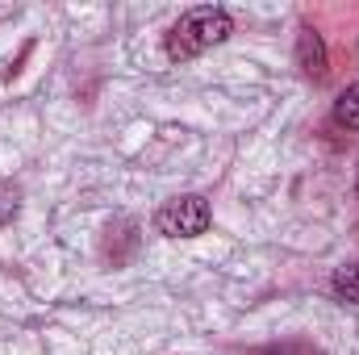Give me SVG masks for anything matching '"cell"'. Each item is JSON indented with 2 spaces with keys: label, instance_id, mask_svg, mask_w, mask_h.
<instances>
[{
  "label": "cell",
  "instance_id": "5",
  "mask_svg": "<svg viewBox=\"0 0 359 355\" xmlns=\"http://www.w3.org/2000/svg\"><path fill=\"white\" fill-rule=\"evenodd\" d=\"M334 117H339L343 126L359 130V84H351V88H347L343 96H339V100H334Z\"/></svg>",
  "mask_w": 359,
  "mask_h": 355
},
{
  "label": "cell",
  "instance_id": "3",
  "mask_svg": "<svg viewBox=\"0 0 359 355\" xmlns=\"http://www.w3.org/2000/svg\"><path fill=\"white\" fill-rule=\"evenodd\" d=\"M297 59H301V67L309 72V76H326V46H322V38L305 25L301 29V38H297Z\"/></svg>",
  "mask_w": 359,
  "mask_h": 355
},
{
  "label": "cell",
  "instance_id": "7",
  "mask_svg": "<svg viewBox=\"0 0 359 355\" xmlns=\"http://www.w3.org/2000/svg\"><path fill=\"white\" fill-rule=\"evenodd\" d=\"M17 213V201H8V196H0V222H8Z\"/></svg>",
  "mask_w": 359,
  "mask_h": 355
},
{
  "label": "cell",
  "instance_id": "4",
  "mask_svg": "<svg viewBox=\"0 0 359 355\" xmlns=\"http://www.w3.org/2000/svg\"><path fill=\"white\" fill-rule=\"evenodd\" d=\"M334 297L359 305V264H347V267L334 272Z\"/></svg>",
  "mask_w": 359,
  "mask_h": 355
},
{
  "label": "cell",
  "instance_id": "2",
  "mask_svg": "<svg viewBox=\"0 0 359 355\" xmlns=\"http://www.w3.org/2000/svg\"><path fill=\"white\" fill-rule=\"evenodd\" d=\"M209 222H213L209 201L196 196V192L168 201V205L155 213V226H159V234H168V239H196V234L209 230Z\"/></svg>",
  "mask_w": 359,
  "mask_h": 355
},
{
  "label": "cell",
  "instance_id": "1",
  "mask_svg": "<svg viewBox=\"0 0 359 355\" xmlns=\"http://www.w3.org/2000/svg\"><path fill=\"white\" fill-rule=\"evenodd\" d=\"M230 29H234V21L226 8H188L168 29V59H192V55L217 46L222 38H230Z\"/></svg>",
  "mask_w": 359,
  "mask_h": 355
},
{
  "label": "cell",
  "instance_id": "6",
  "mask_svg": "<svg viewBox=\"0 0 359 355\" xmlns=\"http://www.w3.org/2000/svg\"><path fill=\"white\" fill-rule=\"evenodd\" d=\"M264 355H318L313 347H305V343H284V347H271Z\"/></svg>",
  "mask_w": 359,
  "mask_h": 355
}]
</instances>
